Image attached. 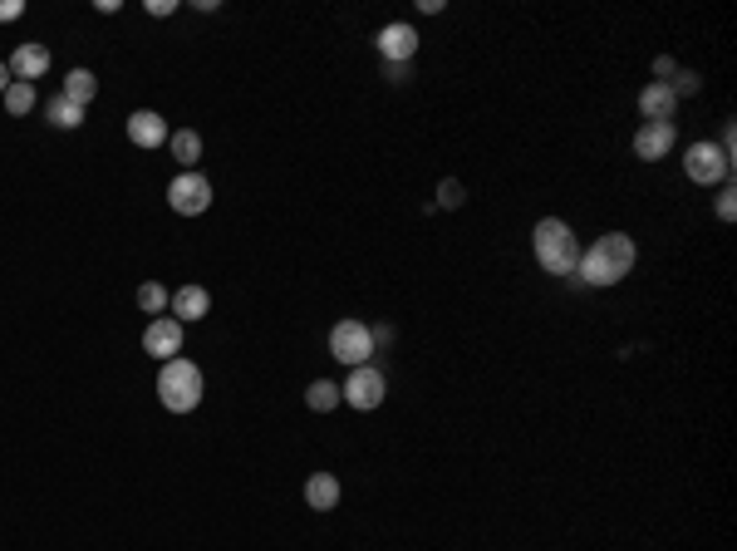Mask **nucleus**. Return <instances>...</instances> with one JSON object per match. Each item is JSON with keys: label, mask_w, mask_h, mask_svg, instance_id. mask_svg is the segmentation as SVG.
<instances>
[{"label": "nucleus", "mask_w": 737, "mask_h": 551, "mask_svg": "<svg viewBox=\"0 0 737 551\" xmlns=\"http://www.w3.org/2000/svg\"><path fill=\"white\" fill-rule=\"evenodd\" d=\"M634 256H639V251H634V242H629L624 232H605L590 251H580L575 276L590 281V286H615V281H624V276L634 271Z\"/></svg>", "instance_id": "nucleus-1"}, {"label": "nucleus", "mask_w": 737, "mask_h": 551, "mask_svg": "<svg viewBox=\"0 0 737 551\" xmlns=\"http://www.w3.org/2000/svg\"><path fill=\"white\" fill-rule=\"evenodd\" d=\"M531 251H536V266L551 271V276H575L580 266V242L561 217H541L536 232H531Z\"/></svg>", "instance_id": "nucleus-2"}, {"label": "nucleus", "mask_w": 737, "mask_h": 551, "mask_svg": "<svg viewBox=\"0 0 737 551\" xmlns=\"http://www.w3.org/2000/svg\"><path fill=\"white\" fill-rule=\"evenodd\" d=\"M202 369L192 365V360H168V365L158 369V399H163V409L168 414H192L197 404H202Z\"/></svg>", "instance_id": "nucleus-3"}, {"label": "nucleus", "mask_w": 737, "mask_h": 551, "mask_svg": "<svg viewBox=\"0 0 737 551\" xmlns=\"http://www.w3.org/2000/svg\"><path fill=\"white\" fill-rule=\"evenodd\" d=\"M330 355L349 369L369 365V360H374V335H369V325H364V320H340V325L330 330Z\"/></svg>", "instance_id": "nucleus-4"}, {"label": "nucleus", "mask_w": 737, "mask_h": 551, "mask_svg": "<svg viewBox=\"0 0 737 551\" xmlns=\"http://www.w3.org/2000/svg\"><path fill=\"white\" fill-rule=\"evenodd\" d=\"M384 394H389V384H384V374L374 365H359V369H349V379L340 384V399L349 404V409H379L384 404Z\"/></svg>", "instance_id": "nucleus-5"}, {"label": "nucleus", "mask_w": 737, "mask_h": 551, "mask_svg": "<svg viewBox=\"0 0 737 551\" xmlns=\"http://www.w3.org/2000/svg\"><path fill=\"white\" fill-rule=\"evenodd\" d=\"M683 168H688V178H693V183L713 187V183H728L733 158H728L718 143H693V148L683 153Z\"/></svg>", "instance_id": "nucleus-6"}, {"label": "nucleus", "mask_w": 737, "mask_h": 551, "mask_svg": "<svg viewBox=\"0 0 737 551\" xmlns=\"http://www.w3.org/2000/svg\"><path fill=\"white\" fill-rule=\"evenodd\" d=\"M168 207L177 217H202L212 207V183L202 173H177L168 183Z\"/></svg>", "instance_id": "nucleus-7"}, {"label": "nucleus", "mask_w": 737, "mask_h": 551, "mask_svg": "<svg viewBox=\"0 0 737 551\" xmlns=\"http://www.w3.org/2000/svg\"><path fill=\"white\" fill-rule=\"evenodd\" d=\"M143 350L153 355V360H177L182 355V320H172V315H158L148 330H143Z\"/></svg>", "instance_id": "nucleus-8"}, {"label": "nucleus", "mask_w": 737, "mask_h": 551, "mask_svg": "<svg viewBox=\"0 0 737 551\" xmlns=\"http://www.w3.org/2000/svg\"><path fill=\"white\" fill-rule=\"evenodd\" d=\"M674 143H679V128H674V123H639V133H634V153H639L644 163L669 158Z\"/></svg>", "instance_id": "nucleus-9"}, {"label": "nucleus", "mask_w": 737, "mask_h": 551, "mask_svg": "<svg viewBox=\"0 0 737 551\" xmlns=\"http://www.w3.org/2000/svg\"><path fill=\"white\" fill-rule=\"evenodd\" d=\"M168 138H172V128L163 114H153V109L128 114V143H133V148H163Z\"/></svg>", "instance_id": "nucleus-10"}, {"label": "nucleus", "mask_w": 737, "mask_h": 551, "mask_svg": "<svg viewBox=\"0 0 737 551\" xmlns=\"http://www.w3.org/2000/svg\"><path fill=\"white\" fill-rule=\"evenodd\" d=\"M674 109H679V94L669 89V84H644L639 89V114H644V123H674Z\"/></svg>", "instance_id": "nucleus-11"}, {"label": "nucleus", "mask_w": 737, "mask_h": 551, "mask_svg": "<svg viewBox=\"0 0 737 551\" xmlns=\"http://www.w3.org/2000/svg\"><path fill=\"white\" fill-rule=\"evenodd\" d=\"M379 55H384V64H408L418 55V30L413 25H384L379 30Z\"/></svg>", "instance_id": "nucleus-12"}, {"label": "nucleus", "mask_w": 737, "mask_h": 551, "mask_svg": "<svg viewBox=\"0 0 737 551\" xmlns=\"http://www.w3.org/2000/svg\"><path fill=\"white\" fill-rule=\"evenodd\" d=\"M45 69H50V50H45V45H35V40H25V45L10 55V74H15V79H25V84H35Z\"/></svg>", "instance_id": "nucleus-13"}, {"label": "nucleus", "mask_w": 737, "mask_h": 551, "mask_svg": "<svg viewBox=\"0 0 737 551\" xmlns=\"http://www.w3.org/2000/svg\"><path fill=\"white\" fill-rule=\"evenodd\" d=\"M168 306H172V320H202V315L212 310V296H207L202 286H182Z\"/></svg>", "instance_id": "nucleus-14"}, {"label": "nucleus", "mask_w": 737, "mask_h": 551, "mask_svg": "<svg viewBox=\"0 0 737 551\" xmlns=\"http://www.w3.org/2000/svg\"><path fill=\"white\" fill-rule=\"evenodd\" d=\"M172 158L182 163V173H197V158H202V138H197V128H177L168 138Z\"/></svg>", "instance_id": "nucleus-15"}, {"label": "nucleus", "mask_w": 737, "mask_h": 551, "mask_svg": "<svg viewBox=\"0 0 737 551\" xmlns=\"http://www.w3.org/2000/svg\"><path fill=\"white\" fill-rule=\"evenodd\" d=\"M305 502H310L315 512H330V507L340 502V478H335V473H315V478L305 483Z\"/></svg>", "instance_id": "nucleus-16"}, {"label": "nucleus", "mask_w": 737, "mask_h": 551, "mask_svg": "<svg viewBox=\"0 0 737 551\" xmlns=\"http://www.w3.org/2000/svg\"><path fill=\"white\" fill-rule=\"evenodd\" d=\"M59 94H64V99H74V104L84 109V104L99 94V79H94L89 69H69V79H64V89H59Z\"/></svg>", "instance_id": "nucleus-17"}, {"label": "nucleus", "mask_w": 737, "mask_h": 551, "mask_svg": "<svg viewBox=\"0 0 737 551\" xmlns=\"http://www.w3.org/2000/svg\"><path fill=\"white\" fill-rule=\"evenodd\" d=\"M45 119L55 123V128H79V123H84V109H79L74 99H64V94H55V99L45 104Z\"/></svg>", "instance_id": "nucleus-18"}, {"label": "nucleus", "mask_w": 737, "mask_h": 551, "mask_svg": "<svg viewBox=\"0 0 737 551\" xmlns=\"http://www.w3.org/2000/svg\"><path fill=\"white\" fill-rule=\"evenodd\" d=\"M0 99H5V109H10L15 119H25V114L35 109V84H25V79H10V89H5Z\"/></svg>", "instance_id": "nucleus-19"}, {"label": "nucleus", "mask_w": 737, "mask_h": 551, "mask_svg": "<svg viewBox=\"0 0 737 551\" xmlns=\"http://www.w3.org/2000/svg\"><path fill=\"white\" fill-rule=\"evenodd\" d=\"M305 404H310L315 414H330L335 404H344V399H340V384H330V379H315V384L305 389Z\"/></svg>", "instance_id": "nucleus-20"}, {"label": "nucleus", "mask_w": 737, "mask_h": 551, "mask_svg": "<svg viewBox=\"0 0 737 551\" xmlns=\"http://www.w3.org/2000/svg\"><path fill=\"white\" fill-rule=\"evenodd\" d=\"M168 291H163V286H158V281H143V286H138V306L148 310V315H153V320H158V315H163V310H168Z\"/></svg>", "instance_id": "nucleus-21"}, {"label": "nucleus", "mask_w": 737, "mask_h": 551, "mask_svg": "<svg viewBox=\"0 0 737 551\" xmlns=\"http://www.w3.org/2000/svg\"><path fill=\"white\" fill-rule=\"evenodd\" d=\"M718 217H723V222H733V217H737V192L728 183L718 187Z\"/></svg>", "instance_id": "nucleus-22"}, {"label": "nucleus", "mask_w": 737, "mask_h": 551, "mask_svg": "<svg viewBox=\"0 0 737 551\" xmlns=\"http://www.w3.org/2000/svg\"><path fill=\"white\" fill-rule=\"evenodd\" d=\"M669 89H674V94H698V74H688V69H679V74H674V79H669Z\"/></svg>", "instance_id": "nucleus-23"}, {"label": "nucleus", "mask_w": 737, "mask_h": 551, "mask_svg": "<svg viewBox=\"0 0 737 551\" xmlns=\"http://www.w3.org/2000/svg\"><path fill=\"white\" fill-rule=\"evenodd\" d=\"M438 202H443V207H462V183H457V178H448V183L438 187Z\"/></svg>", "instance_id": "nucleus-24"}, {"label": "nucleus", "mask_w": 737, "mask_h": 551, "mask_svg": "<svg viewBox=\"0 0 737 551\" xmlns=\"http://www.w3.org/2000/svg\"><path fill=\"white\" fill-rule=\"evenodd\" d=\"M654 74H659V84H669V79L679 74V64L669 60V55H659V60H654Z\"/></svg>", "instance_id": "nucleus-25"}, {"label": "nucleus", "mask_w": 737, "mask_h": 551, "mask_svg": "<svg viewBox=\"0 0 737 551\" xmlns=\"http://www.w3.org/2000/svg\"><path fill=\"white\" fill-rule=\"evenodd\" d=\"M20 15H25L20 0H0V20H20Z\"/></svg>", "instance_id": "nucleus-26"}, {"label": "nucleus", "mask_w": 737, "mask_h": 551, "mask_svg": "<svg viewBox=\"0 0 737 551\" xmlns=\"http://www.w3.org/2000/svg\"><path fill=\"white\" fill-rule=\"evenodd\" d=\"M369 335H374V350H379V345H389V340H394V325H374Z\"/></svg>", "instance_id": "nucleus-27"}, {"label": "nucleus", "mask_w": 737, "mask_h": 551, "mask_svg": "<svg viewBox=\"0 0 737 551\" xmlns=\"http://www.w3.org/2000/svg\"><path fill=\"white\" fill-rule=\"evenodd\" d=\"M177 10V0H148V15H172Z\"/></svg>", "instance_id": "nucleus-28"}, {"label": "nucleus", "mask_w": 737, "mask_h": 551, "mask_svg": "<svg viewBox=\"0 0 737 551\" xmlns=\"http://www.w3.org/2000/svg\"><path fill=\"white\" fill-rule=\"evenodd\" d=\"M384 79H394V84H403V79H408V64H384Z\"/></svg>", "instance_id": "nucleus-29"}, {"label": "nucleus", "mask_w": 737, "mask_h": 551, "mask_svg": "<svg viewBox=\"0 0 737 551\" xmlns=\"http://www.w3.org/2000/svg\"><path fill=\"white\" fill-rule=\"evenodd\" d=\"M10 89V64H0V94Z\"/></svg>", "instance_id": "nucleus-30"}]
</instances>
